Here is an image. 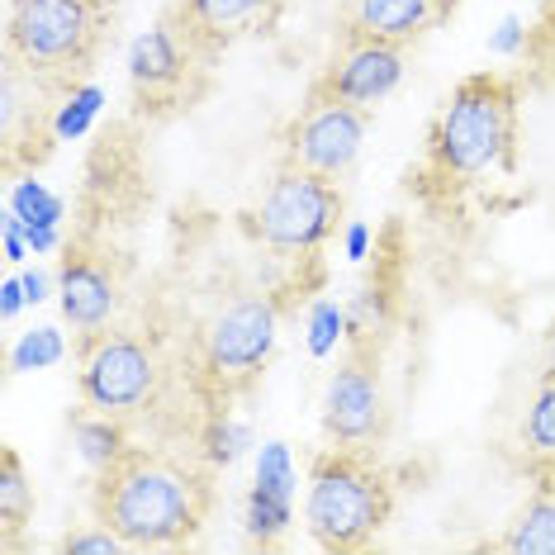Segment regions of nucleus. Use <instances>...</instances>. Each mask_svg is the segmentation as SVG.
Listing matches in <instances>:
<instances>
[{
  "instance_id": "obj_22",
  "label": "nucleus",
  "mask_w": 555,
  "mask_h": 555,
  "mask_svg": "<svg viewBox=\"0 0 555 555\" xmlns=\"http://www.w3.org/2000/svg\"><path fill=\"white\" fill-rule=\"evenodd\" d=\"M257 485H261V489H275V494H285V499H289V456H285V447H281V441L261 451Z\"/></svg>"
},
{
  "instance_id": "obj_10",
  "label": "nucleus",
  "mask_w": 555,
  "mask_h": 555,
  "mask_svg": "<svg viewBox=\"0 0 555 555\" xmlns=\"http://www.w3.org/2000/svg\"><path fill=\"white\" fill-rule=\"evenodd\" d=\"M275 15H281V0H171L162 24L181 39L195 67H209L233 43L267 34Z\"/></svg>"
},
{
  "instance_id": "obj_18",
  "label": "nucleus",
  "mask_w": 555,
  "mask_h": 555,
  "mask_svg": "<svg viewBox=\"0 0 555 555\" xmlns=\"http://www.w3.org/2000/svg\"><path fill=\"white\" fill-rule=\"evenodd\" d=\"M77 441H81V456L95 465V470H105L115 456H124V427L119 418H109V413H95V418H81L77 423Z\"/></svg>"
},
{
  "instance_id": "obj_13",
  "label": "nucleus",
  "mask_w": 555,
  "mask_h": 555,
  "mask_svg": "<svg viewBox=\"0 0 555 555\" xmlns=\"http://www.w3.org/2000/svg\"><path fill=\"white\" fill-rule=\"evenodd\" d=\"M456 0H343V39L409 48L451 15Z\"/></svg>"
},
{
  "instance_id": "obj_17",
  "label": "nucleus",
  "mask_w": 555,
  "mask_h": 555,
  "mask_svg": "<svg viewBox=\"0 0 555 555\" xmlns=\"http://www.w3.org/2000/svg\"><path fill=\"white\" fill-rule=\"evenodd\" d=\"M522 441H527V451H532V461L555 456V365L546 371V380H541L537 399H532V413H527V423H522Z\"/></svg>"
},
{
  "instance_id": "obj_7",
  "label": "nucleus",
  "mask_w": 555,
  "mask_h": 555,
  "mask_svg": "<svg viewBox=\"0 0 555 555\" xmlns=\"http://www.w3.org/2000/svg\"><path fill=\"white\" fill-rule=\"evenodd\" d=\"M275 347V305L271 299H237L219 309L199 333V380L214 395H243L261 380Z\"/></svg>"
},
{
  "instance_id": "obj_11",
  "label": "nucleus",
  "mask_w": 555,
  "mask_h": 555,
  "mask_svg": "<svg viewBox=\"0 0 555 555\" xmlns=\"http://www.w3.org/2000/svg\"><path fill=\"white\" fill-rule=\"evenodd\" d=\"M403 81V48L399 43H371V39H343L327 67L313 77V86L347 105L375 109L380 100Z\"/></svg>"
},
{
  "instance_id": "obj_19",
  "label": "nucleus",
  "mask_w": 555,
  "mask_h": 555,
  "mask_svg": "<svg viewBox=\"0 0 555 555\" xmlns=\"http://www.w3.org/2000/svg\"><path fill=\"white\" fill-rule=\"evenodd\" d=\"M247 522H251V532H257L261 541H271L275 532H285V522H289V499L275 494V489H261L257 485V494H251V508H247Z\"/></svg>"
},
{
  "instance_id": "obj_23",
  "label": "nucleus",
  "mask_w": 555,
  "mask_h": 555,
  "mask_svg": "<svg viewBox=\"0 0 555 555\" xmlns=\"http://www.w3.org/2000/svg\"><path fill=\"white\" fill-rule=\"evenodd\" d=\"M24 295H29V299H43V275H24Z\"/></svg>"
},
{
  "instance_id": "obj_8",
  "label": "nucleus",
  "mask_w": 555,
  "mask_h": 555,
  "mask_svg": "<svg viewBox=\"0 0 555 555\" xmlns=\"http://www.w3.org/2000/svg\"><path fill=\"white\" fill-rule=\"evenodd\" d=\"M365 124H371V109L347 105V100L309 86L305 105H299V115L285 129V162L343 181L351 171V162L361 157Z\"/></svg>"
},
{
  "instance_id": "obj_1",
  "label": "nucleus",
  "mask_w": 555,
  "mask_h": 555,
  "mask_svg": "<svg viewBox=\"0 0 555 555\" xmlns=\"http://www.w3.org/2000/svg\"><path fill=\"white\" fill-rule=\"evenodd\" d=\"M209 513V485L185 461L147 447H124L105 470H95V517L124 546L157 551L181 546L199 532Z\"/></svg>"
},
{
  "instance_id": "obj_24",
  "label": "nucleus",
  "mask_w": 555,
  "mask_h": 555,
  "mask_svg": "<svg viewBox=\"0 0 555 555\" xmlns=\"http://www.w3.org/2000/svg\"><path fill=\"white\" fill-rule=\"evenodd\" d=\"M513 43H517V24L508 20V24H503V34H499V48H503V53H508Z\"/></svg>"
},
{
  "instance_id": "obj_9",
  "label": "nucleus",
  "mask_w": 555,
  "mask_h": 555,
  "mask_svg": "<svg viewBox=\"0 0 555 555\" xmlns=\"http://www.w3.org/2000/svg\"><path fill=\"white\" fill-rule=\"evenodd\" d=\"M385 427V389H380V357L371 343H351L343 365L327 380L323 433L333 447H371Z\"/></svg>"
},
{
  "instance_id": "obj_6",
  "label": "nucleus",
  "mask_w": 555,
  "mask_h": 555,
  "mask_svg": "<svg viewBox=\"0 0 555 555\" xmlns=\"http://www.w3.org/2000/svg\"><path fill=\"white\" fill-rule=\"evenodd\" d=\"M77 385H81V399L91 413H109V418H124V413H138L147 409L162 385V361L153 343L133 333H91L81 337V351H77Z\"/></svg>"
},
{
  "instance_id": "obj_14",
  "label": "nucleus",
  "mask_w": 555,
  "mask_h": 555,
  "mask_svg": "<svg viewBox=\"0 0 555 555\" xmlns=\"http://www.w3.org/2000/svg\"><path fill=\"white\" fill-rule=\"evenodd\" d=\"M195 67V57L181 48V39L167 29V24H157V29H147L143 39L133 43L129 53V77L138 86V95L143 100H162V95H176L185 86V72Z\"/></svg>"
},
{
  "instance_id": "obj_3",
  "label": "nucleus",
  "mask_w": 555,
  "mask_h": 555,
  "mask_svg": "<svg viewBox=\"0 0 555 555\" xmlns=\"http://www.w3.org/2000/svg\"><path fill=\"white\" fill-rule=\"evenodd\" d=\"M395 513L389 475L365 447H327L309 461L305 527L323 551H361Z\"/></svg>"
},
{
  "instance_id": "obj_15",
  "label": "nucleus",
  "mask_w": 555,
  "mask_h": 555,
  "mask_svg": "<svg viewBox=\"0 0 555 555\" xmlns=\"http://www.w3.org/2000/svg\"><path fill=\"white\" fill-rule=\"evenodd\" d=\"M499 546L513 555H555V456L537 461L532 499L522 503V513H517V522Z\"/></svg>"
},
{
  "instance_id": "obj_4",
  "label": "nucleus",
  "mask_w": 555,
  "mask_h": 555,
  "mask_svg": "<svg viewBox=\"0 0 555 555\" xmlns=\"http://www.w3.org/2000/svg\"><path fill=\"white\" fill-rule=\"evenodd\" d=\"M109 0H15L10 62L48 86H77L105 39Z\"/></svg>"
},
{
  "instance_id": "obj_21",
  "label": "nucleus",
  "mask_w": 555,
  "mask_h": 555,
  "mask_svg": "<svg viewBox=\"0 0 555 555\" xmlns=\"http://www.w3.org/2000/svg\"><path fill=\"white\" fill-rule=\"evenodd\" d=\"M62 357V337L53 327H39V333H24V343L10 357V371H39V365H53Z\"/></svg>"
},
{
  "instance_id": "obj_26",
  "label": "nucleus",
  "mask_w": 555,
  "mask_h": 555,
  "mask_svg": "<svg viewBox=\"0 0 555 555\" xmlns=\"http://www.w3.org/2000/svg\"><path fill=\"white\" fill-rule=\"evenodd\" d=\"M551 347H555V337H551ZM551 365H555V361H551Z\"/></svg>"
},
{
  "instance_id": "obj_2",
  "label": "nucleus",
  "mask_w": 555,
  "mask_h": 555,
  "mask_svg": "<svg viewBox=\"0 0 555 555\" xmlns=\"http://www.w3.org/2000/svg\"><path fill=\"white\" fill-rule=\"evenodd\" d=\"M517 133V91L499 72H475L451 91L427 133V176L437 185H465L470 176L503 167Z\"/></svg>"
},
{
  "instance_id": "obj_5",
  "label": "nucleus",
  "mask_w": 555,
  "mask_h": 555,
  "mask_svg": "<svg viewBox=\"0 0 555 555\" xmlns=\"http://www.w3.org/2000/svg\"><path fill=\"white\" fill-rule=\"evenodd\" d=\"M337 223H343V191H337L333 176L281 162V171H275V181L267 185V195L257 205L251 229L271 251L299 257V251L327 243L337 233Z\"/></svg>"
},
{
  "instance_id": "obj_25",
  "label": "nucleus",
  "mask_w": 555,
  "mask_h": 555,
  "mask_svg": "<svg viewBox=\"0 0 555 555\" xmlns=\"http://www.w3.org/2000/svg\"><path fill=\"white\" fill-rule=\"evenodd\" d=\"M15 309H20V285L10 281V285H5V313H15Z\"/></svg>"
},
{
  "instance_id": "obj_12",
  "label": "nucleus",
  "mask_w": 555,
  "mask_h": 555,
  "mask_svg": "<svg viewBox=\"0 0 555 555\" xmlns=\"http://www.w3.org/2000/svg\"><path fill=\"white\" fill-rule=\"evenodd\" d=\"M57 295L72 327H81V333L105 327L119 305V281H115V267H109V251H100L91 243H72L57 261Z\"/></svg>"
},
{
  "instance_id": "obj_20",
  "label": "nucleus",
  "mask_w": 555,
  "mask_h": 555,
  "mask_svg": "<svg viewBox=\"0 0 555 555\" xmlns=\"http://www.w3.org/2000/svg\"><path fill=\"white\" fill-rule=\"evenodd\" d=\"M57 214H62V205L43 191L39 181H24L20 191H15V219H24L29 229H53Z\"/></svg>"
},
{
  "instance_id": "obj_16",
  "label": "nucleus",
  "mask_w": 555,
  "mask_h": 555,
  "mask_svg": "<svg viewBox=\"0 0 555 555\" xmlns=\"http://www.w3.org/2000/svg\"><path fill=\"white\" fill-rule=\"evenodd\" d=\"M34 517V485L24 475V461L15 447L0 451V527H5V546H15V532Z\"/></svg>"
}]
</instances>
